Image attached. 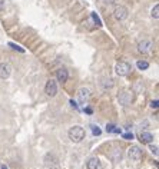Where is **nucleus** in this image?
Instances as JSON below:
<instances>
[{
    "mask_svg": "<svg viewBox=\"0 0 159 169\" xmlns=\"http://www.w3.org/2000/svg\"><path fill=\"white\" fill-rule=\"evenodd\" d=\"M67 135H69V139L73 143H79V142H82L85 139L86 132H85V129L82 126H72L67 131Z\"/></svg>",
    "mask_w": 159,
    "mask_h": 169,
    "instance_id": "1",
    "label": "nucleus"
},
{
    "mask_svg": "<svg viewBox=\"0 0 159 169\" xmlns=\"http://www.w3.org/2000/svg\"><path fill=\"white\" fill-rule=\"evenodd\" d=\"M132 70V66L128 62H117L115 66V73L117 76H128Z\"/></svg>",
    "mask_w": 159,
    "mask_h": 169,
    "instance_id": "2",
    "label": "nucleus"
},
{
    "mask_svg": "<svg viewBox=\"0 0 159 169\" xmlns=\"http://www.w3.org/2000/svg\"><path fill=\"white\" fill-rule=\"evenodd\" d=\"M152 49H154V43H152V40L145 39V40H140V42L138 43V50H139V53H142V55H148V53H150L152 52Z\"/></svg>",
    "mask_w": 159,
    "mask_h": 169,
    "instance_id": "3",
    "label": "nucleus"
},
{
    "mask_svg": "<svg viewBox=\"0 0 159 169\" xmlns=\"http://www.w3.org/2000/svg\"><path fill=\"white\" fill-rule=\"evenodd\" d=\"M45 92H46V95H47V96H50V98L56 96V95H57V83H56V80H53V79L47 80L46 84H45Z\"/></svg>",
    "mask_w": 159,
    "mask_h": 169,
    "instance_id": "4",
    "label": "nucleus"
},
{
    "mask_svg": "<svg viewBox=\"0 0 159 169\" xmlns=\"http://www.w3.org/2000/svg\"><path fill=\"white\" fill-rule=\"evenodd\" d=\"M128 14H129V12H128V9L125 6H117V7H115V10H113V17L116 20H119V22L126 19Z\"/></svg>",
    "mask_w": 159,
    "mask_h": 169,
    "instance_id": "5",
    "label": "nucleus"
},
{
    "mask_svg": "<svg viewBox=\"0 0 159 169\" xmlns=\"http://www.w3.org/2000/svg\"><path fill=\"white\" fill-rule=\"evenodd\" d=\"M90 99V90L88 88H80L79 92H78V102L80 105H85L88 103Z\"/></svg>",
    "mask_w": 159,
    "mask_h": 169,
    "instance_id": "6",
    "label": "nucleus"
},
{
    "mask_svg": "<svg viewBox=\"0 0 159 169\" xmlns=\"http://www.w3.org/2000/svg\"><path fill=\"white\" fill-rule=\"evenodd\" d=\"M128 156H129V159L133 160V162H139L142 159V150L138 148V146H132L128 149Z\"/></svg>",
    "mask_w": 159,
    "mask_h": 169,
    "instance_id": "7",
    "label": "nucleus"
},
{
    "mask_svg": "<svg viewBox=\"0 0 159 169\" xmlns=\"http://www.w3.org/2000/svg\"><path fill=\"white\" fill-rule=\"evenodd\" d=\"M132 93L129 92V90H123V92H121L119 93V96H117V100H119V103L122 105V106H128V105L132 103Z\"/></svg>",
    "mask_w": 159,
    "mask_h": 169,
    "instance_id": "8",
    "label": "nucleus"
},
{
    "mask_svg": "<svg viewBox=\"0 0 159 169\" xmlns=\"http://www.w3.org/2000/svg\"><path fill=\"white\" fill-rule=\"evenodd\" d=\"M10 75H12V66L6 62H2L0 63V79L2 80H6L9 79Z\"/></svg>",
    "mask_w": 159,
    "mask_h": 169,
    "instance_id": "9",
    "label": "nucleus"
},
{
    "mask_svg": "<svg viewBox=\"0 0 159 169\" xmlns=\"http://www.w3.org/2000/svg\"><path fill=\"white\" fill-rule=\"evenodd\" d=\"M45 165H46L47 169H59V162H57L56 158L53 155H50V153L45 156Z\"/></svg>",
    "mask_w": 159,
    "mask_h": 169,
    "instance_id": "10",
    "label": "nucleus"
},
{
    "mask_svg": "<svg viewBox=\"0 0 159 169\" xmlns=\"http://www.w3.org/2000/svg\"><path fill=\"white\" fill-rule=\"evenodd\" d=\"M56 79L60 82V83H66L67 82V79H69V72H67V69H65V67H60V69H57L56 72Z\"/></svg>",
    "mask_w": 159,
    "mask_h": 169,
    "instance_id": "11",
    "label": "nucleus"
},
{
    "mask_svg": "<svg viewBox=\"0 0 159 169\" xmlns=\"http://www.w3.org/2000/svg\"><path fill=\"white\" fill-rule=\"evenodd\" d=\"M86 168L88 169H100L102 165H100V160H99L96 156H92V158H89V160H88Z\"/></svg>",
    "mask_w": 159,
    "mask_h": 169,
    "instance_id": "12",
    "label": "nucleus"
},
{
    "mask_svg": "<svg viewBox=\"0 0 159 169\" xmlns=\"http://www.w3.org/2000/svg\"><path fill=\"white\" fill-rule=\"evenodd\" d=\"M139 141L142 142V143H152V141H154V135H152L150 132H140Z\"/></svg>",
    "mask_w": 159,
    "mask_h": 169,
    "instance_id": "13",
    "label": "nucleus"
},
{
    "mask_svg": "<svg viewBox=\"0 0 159 169\" xmlns=\"http://www.w3.org/2000/svg\"><path fill=\"white\" fill-rule=\"evenodd\" d=\"M106 132H108V133H119L121 129H119L115 123H108V125H106Z\"/></svg>",
    "mask_w": 159,
    "mask_h": 169,
    "instance_id": "14",
    "label": "nucleus"
},
{
    "mask_svg": "<svg viewBox=\"0 0 159 169\" xmlns=\"http://www.w3.org/2000/svg\"><path fill=\"white\" fill-rule=\"evenodd\" d=\"M136 66H138L139 70H146V69L149 67V63H148L146 60H138L136 62Z\"/></svg>",
    "mask_w": 159,
    "mask_h": 169,
    "instance_id": "15",
    "label": "nucleus"
},
{
    "mask_svg": "<svg viewBox=\"0 0 159 169\" xmlns=\"http://www.w3.org/2000/svg\"><path fill=\"white\" fill-rule=\"evenodd\" d=\"M90 19L93 20L95 24H96L98 27H100V26H102V20H100V17H99V16L95 13V12H92V13H90Z\"/></svg>",
    "mask_w": 159,
    "mask_h": 169,
    "instance_id": "16",
    "label": "nucleus"
},
{
    "mask_svg": "<svg viewBox=\"0 0 159 169\" xmlns=\"http://www.w3.org/2000/svg\"><path fill=\"white\" fill-rule=\"evenodd\" d=\"M150 16H152L154 19H156V20L159 19V5H158V3L154 6V9H152V12H150Z\"/></svg>",
    "mask_w": 159,
    "mask_h": 169,
    "instance_id": "17",
    "label": "nucleus"
},
{
    "mask_svg": "<svg viewBox=\"0 0 159 169\" xmlns=\"http://www.w3.org/2000/svg\"><path fill=\"white\" fill-rule=\"evenodd\" d=\"M9 46L12 47V49H13V50H17V52H19V53H24V49H23V47H20L19 45H16V43L10 42V43H9Z\"/></svg>",
    "mask_w": 159,
    "mask_h": 169,
    "instance_id": "18",
    "label": "nucleus"
},
{
    "mask_svg": "<svg viewBox=\"0 0 159 169\" xmlns=\"http://www.w3.org/2000/svg\"><path fill=\"white\" fill-rule=\"evenodd\" d=\"M90 129H92V133H93L95 136H99L100 133H102V131H100V128L96 126V125H90Z\"/></svg>",
    "mask_w": 159,
    "mask_h": 169,
    "instance_id": "19",
    "label": "nucleus"
},
{
    "mask_svg": "<svg viewBox=\"0 0 159 169\" xmlns=\"http://www.w3.org/2000/svg\"><path fill=\"white\" fill-rule=\"evenodd\" d=\"M102 86H103V88H112V86H113L112 79H110V77H108V79H103L102 80Z\"/></svg>",
    "mask_w": 159,
    "mask_h": 169,
    "instance_id": "20",
    "label": "nucleus"
},
{
    "mask_svg": "<svg viewBox=\"0 0 159 169\" xmlns=\"http://www.w3.org/2000/svg\"><path fill=\"white\" fill-rule=\"evenodd\" d=\"M123 139H126V141H132V139H133V133H132V132H126V133H123Z\"/></svg>",
    "mask_w": 159,
    "mask_h": 169,
    "instance_id": "21",
    "label": "nucleus"
},
{
    "mask_svg": "<svg viewBox=\"0 0 159 169\" xmlns=\"http://www.w3.org/2000/svg\"><path fill=\"white\" fill-rule=\"evenodd\" d=\"M149 149H150V152H152L155 156H158V146H156V145H149Z\"/></svg>",
    "mask_w": 159,
    "mask_h": 169,
    "instance_id": "22",
    "label": "nucleus"
},
{
    "mask_svg": "<svg viewBox=\"0 0 159 169\" xmlns=\"http://www.w3.org/2000/svg\"><path fill=\"white\" fill-rule=\"evenodd\" d=\"M70 106L75 109V110H79V106H78V102L76 100H73V99H70Z\"/></svg>",
    "mask_w": 159,
    "mask_h": 169,
    "instance_id": "23",
    "label": "nucleus"
},
{
    "mask_svg": "<svg viewBox=\"0 0 159 169\" xmlns=\"http://www.w3.org/2000/svg\"><path fill=\"white\" fill-rule=\"evenodd\" d=\"M150 108H152V109H158V99H155V100L150 102Z\"/></svg>",
    "mask_w": 159,
    "mask_h": 169,
    "instance_id": "24",
    "label": "nucleus"
},
{
    "mask_svg": "<svg viewBox=\"0 0 159 169\" xmlns=\"http://www.w3.org/2000/svg\"><path fill=\"white\" fill-rule=\"evenodd\" d=\"M140 128H143V129H148V128H149V122H148V120H143V123H140Z\"/></svg>",
    "mask_w": 159,
    "mask_h": 169,
    "instance_id": "25",
    "label": "nucleus"
},
{
    "mask_svg": "<svg viewBox=\"0 0 159 169\" xmlns=\"http://www.w3.org/2000/svg\"><path fill=\"white\" fill-rule=\"evenodd\" d=\"M92 112H93V110H92L90 108H85V113H88V115H92Z\"/></svg>",
    "mask_w": 159,
    "mask_h": 169,
    "instance_id": "26",
    "label": "nucleus"
},
{
    "mask_svg": "<svg viewBox=\"0 0 159 169\" xmlns=\"http://www.w3.org/2000/svg\"><path fill=\"white\" fill-rule=\"evenodd\" d=\"M5 7V0H0V10H3Z\"/></svg>",
    "mask_w": 159,
    "mask_h": 169,
    "instance_id": "27",
    "label": "nucleus"
},
{
    "mask_svg": "<svg viewBox=\"0 0 159 169\" xmlns=\"http://www.w3.org/2000/svg\"><path fill=\"white\" fill-rule=\"evenodd\" d=\"M2 169H9V168H7L6 165H2Z\"/></svg>",
    "mask_w": 159,
    "mask_h": 169,
    "instance_id": "28",
    "label": "nucleus"
}]
</instances>
